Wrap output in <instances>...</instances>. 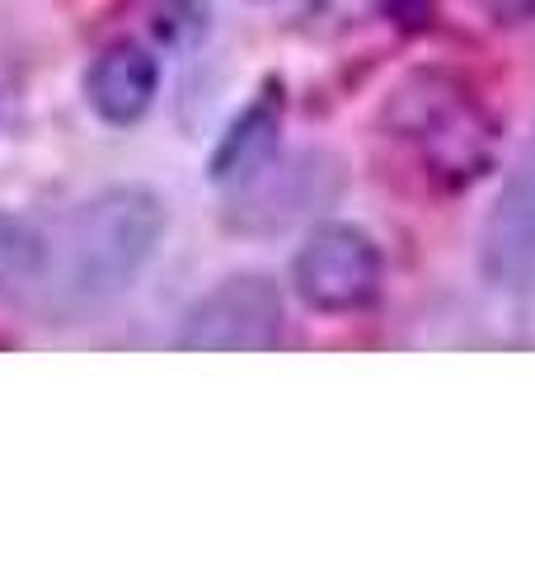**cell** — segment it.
Wrapping results in <instances>:
<instances>
[{
    "label": "cell",
    "mask_w": 535,
    "mask_h": 564,
    "mask_svg": "<svg viewBox=\"0 0 535 564\" xmlns=\"http://www.w3.org/2000/svg\"><path fill=\"white\" fill-rule=\"evenodd\" d=\"M325 155H296L287 165H268L259 170L244 188V212H230V226H244V231H268V226L296 221L301 212H310L319 198H334L338 184L325 188Z\"/></svg>",
    "instance_id": "5b68a950"
},
{
    "label": "cell",
    "mask_w": 535,
    "mask_h": 564,
    "mask_svg": "<svg viewBox=\"0 0 535 564\" xmlns=\"http://www.w3.org/2000/svg\"><path fill=\"white\" fill-rule=\"evenodd\" d=\"M207 0H151V29L170 47H193L207 33Z\"/></svg>",
    "instance_id": "9c48e42d"
},
{
    "label": "cell",
    "mask_w": 535,
    "mask_h": 564,
    "mask_svg": "<svg viewBox=\"0 0 535 564\" xmlns=\"http://www.w3.org/2000/svg\"><path fill=\"white\" fill-rule=\"evenodd\" d=\"M43 269V240L29 226L0 217V288L10 282H33Z\"/></svg>",
    "instance_id": "ba28073f"
},
{
    "label": "cell",
    "mask_w": 535,
    "mask_h": 564,
    "mask_svg": "<svg viewBox=\"0 0 535 564\" xmlns=\"http://www.w3.org/2000/svg\"><path fill=\"white\" fill-rule=\"evenodd\" d=\"M493 24H531L535 20V0H474Z\"/></svg>",
    "instance_id": "30bf717a"
},
{
    "label": "cell",
    "mask_w": 535,
    "mask_h": 564,
    "mask_svg": "<svg viewBox=\"0 0 535 564\" xmlns=\"http://www.w3.org/2000/svg\"><path fill=\"white\" fill-rule=\"evenodd\" d=\"M165 236V207L151 188H103L43 240V296L57 315L109 306L141 278Z\"/></svg>",
    "instance_id": "6da1fadb"
},
{
    "label": "cell",
    "mask_w": 535,
    "mask_h": 564,
    "mask_svg": "<svg viewBox=\"0 0 535 564\" xmlns=\"http://www.w3.org/2000/svg\"><path fill=\"white\" fill-rule=\"evenodd\" d=\"M85 95H89V109L103 122L128 128V122L146 118V109L160 95V62L141 43H113L89 62Z\"/></svg>",
    "instance_id": "8992f818"
},
{
    "label": "cell",
    "mask_w": 535,
    "mask_h": 564,
    "mask_svg": "<svg viewBox=\"0 0 535 564\" xmlns=\"http://www.w3.org/2000/svg\"><path fill=\"white\" fill-rule=\"evenodd\" d=\"M381 250L376 240L357 226L329 221L301 240L292 259V292L310 311L325 315H348L376 302L381 292Z\"/></svg>",
    "instance_id": "3957f363"
},
{
    "label": "cell",
    "mask_w": 535,
    "mask_h": 564,
    "mask_svg": "<svg viewBox=\"0 0 535 564\" xmlns=\"http://www.w3.org/2000/svg\"><path fill=\"white\" fill-rule=\"evenodd\" d=\"M479 269L498 292H535V137L522 147L484 217Z\"/></svg>",
    "instance_id": "277c9868"
},
{
    "label": "cell",
    "mask_w": 535,
    "mask_h": 564,
    "mask_svg": "<svg viewBox=\"0 0 535 564\" xmlns=\"http://www.w3.org/2000/svg\"><path fill=\"white\" fill-rule=\"evenodd\" d=\"M282 113H287L282 90L268 85V90L221 132L217 151L207 155V180L226 184V188H240V184L254 180L259 170L273 165L277 151H282Z\"/></svg>",
    "instance_id": "52a82bcc"
},
{
    "label": "cell",
    "mask_w": 535,
    "mask_h": 564,
    "mask_svg": "<svg viewBox=\"0 0 535 564\" xmlns=\"http://www.w3.org/2000/svg\"><path fill=\"white\" fill-rule=\"evenodd\" d=\"M282 292L268 273H230L188 306L174 348L184 352H268L282 344Z\"/></svg>",
    "instance_id": "7a4b0ae2"
}]
</instances>
